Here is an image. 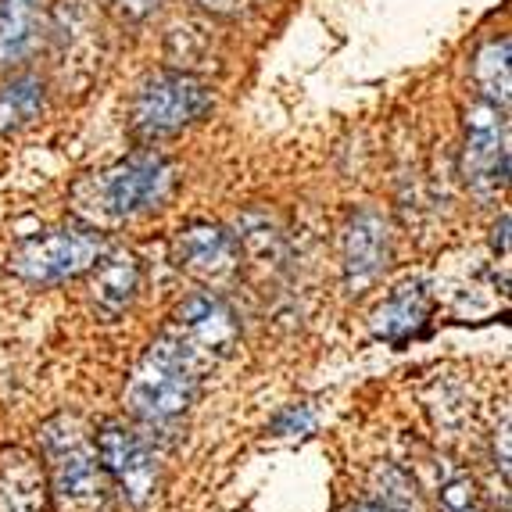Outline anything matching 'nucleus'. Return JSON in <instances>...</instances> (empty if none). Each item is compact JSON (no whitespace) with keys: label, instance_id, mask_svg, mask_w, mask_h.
Wrapping results in <instances>:
<instances>
[{"label":"nucleus","instance_id":"nucleus-1","mask_svg":"<svg viewBox=\"0 0 512 512\" xmlns=\"http://www.w3.org/2000/svg\"><path fill=\"white\" fill-rule=\"evenodd\" d=\"M172 183H176V172L169 158L140 151L79 183L72 190V205L79 219L94 226H119V222L162 208V201L172 194Z\"/></svg>","mask_w":512,"mask_h":512},{"label":"nucleus","instance_id":"nucleus-2","mask_svg":"<svg viewBox=\"0 0 512 512\" xmlns=\"http://www.w3.org/2000/svg\"><path fill=\"white\" fill-rule=\"evenodd\" d=\"M208 366L183 337L165 326L147 351L140 355L137 369L129 376L126 387V409L144 423H165L176 419L194 405L197 387Z\"/></svg>","mask_w":512,"mask_h":512},{"label":"nucleus","instance_id":"nucleus-3","mask_svg":"<svg viewBox=\"0 0 512 512\" xmlns=\"http://www.w3.org/2000/svg\"><path fill=\"white\" fill-rule=\"evenodd\" d=\"M40 444L58 512H108V473L83 419L69 412L47 419L40 427Z\"/></svg>","mask_w":512,"mask_h":512},{"label":"nucleus","instance_id":"nucleus-4","mask_svg":"<svg viewBox=\"0 0 512 512\" xmlns=\"http://www.w3.org/2000/svg\"><path fill=\"white\" fill-rule=\"evenodd\" d=\"M104 251L108 248L97 226H61L22 240L11 251V269L29 283H65L72 276L90 273Z\"/></svg>","mask_w":512,"mask_h":512},{"label":"nucleus","instance_id":"nucleus-5","mask_svg":"<svg viewBox=\"0 0 512 512\" xmlns=\"http://www.w3.org/2000/svg\"><path fill=\"white\" fill-rule=\"evenodd\" d=\"M212 108V94L190 72H158L137 90L133 101V129L140 140L176 137Z\"/></svg>","mask_w":512,"mask_h":512},{"label":"nucleus","instance_id":"nucleus-6","mask_svg":"<svg viewBox=\"0 0 512 512\" xmlns=\"http://www.w3.org/2000/svg\"><path fill=\"white\" fill-rule=\"evenodd\" d=\"M94 444L108 480H115V487L129 505L144 509L147 502H154V495H158V459L137 430H129L119 419H108L97 427Z\"/></svg>","mask_w":512,"mask_h":512},{"label":"nucleus","instance_id":"nucleus-7","mask_svg":"<svg viewBox=\"0 0 512 512\" xmlns=\"http://www.w3.org/2000/svg\"><path fill=\"white\" fill-rule=\"evenodd\" d=\"M462 176L477 194H495L509 176V122L495 104H473L466 111V147H462Z\"/></svg>","mask_w":512,"mask_h":512},{"label":"nucleus","instance_id":"nucleus-8","mask_svg":"<svg viewBox=\"0 0 512 512\" xmlns=\"http://www.w3.org/2000/svg\"><path fill=\"white\" fill-rule=\"evenodd\" d=\"M169 330L176 333V337H183L208 366H215L222 355H230L233 344H237V316H233L230 305L222 298H215V294H190V298L176 308Z\"/></svg>","mask_w":512,"mask_h":512},{"label":"nucleus","instance_id":"nucleus-9","mask_svg":"<svg viewBox=\"0 0 512 512\" xmlns=\"http://www.w3.org/2000/svg\"><path fill=\"white\" fill-rule=\"evenodd\" d=\"M172 258L183 273L205 283H222L237 273L240 244L230 230H222L215 222H190L172 240Z\"/></svg>","mask_w":512,"mask_h":512},{"label":"nucleus","instance_id":"nucleus-10","mask_svg":"<svg viewBox=\"0 0 512 512\" xmlns=\"http://www.w3.org/2000/svg\"><path fill=\"white\" fill-rule=\"evenodd\" d=\"M341 258L348 283H369L391 258V222L376 208L351 212L341 233Z\"/></svg>","mask_w":512,"mask_h":512},{"label":"nucleus","instance_id":"nucleus-11","mask_svg":"<svg viewBox=\"0 0 512 512\" xmlns=\"http://www.w3.org/2000/svg\"><path fill=\"white\" fill-rule=\"evenodd\" d=\"M140 291V262L129 251H104L94 265L90 298L104 319H119Z\"/></svg>","mask_w":512,"mask_h":512},{"label":"nucleus","instance_id":"nucleus-12","mask_svg":"<svg viewBox=\"0 0 512 512\" xmlns=\"http://www.w3.org/2000/svg\"><path fill=\"white\" fill-rule=\"evenodd\" d=\"M430 319V291L423 283H402L394 287V294L387 301H380V308L373 312V333L384 337L391 344H405L409 337H416Z\"/></svg>","mask_w":512,"mask_h":512},{"label":"nucleus","instance_id":"nucleus-13","mask_svg":"<svg viewBox=\"0 0 512 512\" xmlns=\"http://www.w3.org/2000/svg\"><path fill=\"white\" fill-rule=\"evenodd\" d=\"M40 40V0H0V65L29 58Z\"/></svg>","mask_w":512,"mask_h":512},{"label":"nucleus","instance_id":"nucleus-14","mask_svg":"<svg viewBox=\"0 0 512 512\" xmlns=\"http://www.w3.org/2000/svg\"><path fill=\"white\" fill-rule=\"evenodd\" d=\"M0 512H43V477L29 455L0 459Z\"/></svg>","mask_w":512,"mask_h":512},{"label":"nucleus","instance_id":"nucleus-15","mask_svg":"<svg viewBox=\"0 0 512 512\" xmlns=\"http://www.w3.org/2000/svg\"><path fill=\"white\" fill-rule=\"evenodd\" d=\"M512 43L509 36L502 40H487L477 51V61H473V79H477V90L484 94L487 104L509 111L512 101V65H509Z\"/></svg>","mask_w":512,"mask_h":512},{"label":"nucleus","instance_id":"nucleus-16","mask_svg":"<svg viewBox=\"0 0 512 512\" xmlns=\"http://www.w3.org/2000/svg\"><path fill=\"white\" fill-rule=\"evenodd\" d=\"M47 90L40 76H15L0 86V133H18L43 111Z\"/></svg>","mask_w":512,"mask_h":512},{"label":"nucleus","instance_id":"nucleus-17","mask_svg":"<svg viewBox=\"0 0 512 512\" xmlns=\"http://www.w3.org/2000/svg\"><path fill=\"white\" fill-rule=\"evenodd\" d=\"M437 505H441V512H484L473 477L459 470H452L437 484Z\"/></svg>","mask_w":512,"mask_h":512},{"label":"nucleus","instance_id":"nucleus-18","mask_svg":"<svg viewBox=\"0 0 512 512\" xmlns=\"http://www.w3.org/2000/svg\"><path fill=\"white\" fill-rule=\"evenodd\" d=\"M312 427H316V412L308 409V405H287V409L273 419L269 430L280 437H291V434H308Z\"/></svg>","mask_w":512,"mask_h":512},{"label":"nucleus","instance_id":"nucleus-19","mask_svg":"<svg viewBox=\"0 0 512 512\" xmlns=\"http://www.w3.org/2000/svg\"><path fill=\"white\" fill-rule=\"evenodd\" d=\"M341 512H409V509H402V505H394L391 498H384V502H355Z\"/></svg>","mask_w":512,"mask_h":512},{"label":"nucleus","instance_id":"nucleus-20","mask_svg":"<svg viewBox=\"0 0 512 512\" xmlns=\"http://www.w3.org/2000/svg\"><path fill=\"white\" fill-rule=\"evenodd\" d=\"M205 8H215V11H230V8H240L244 0H201Z\"/></svg>","mask_w":512,"mask_h":512}]
</instances>
